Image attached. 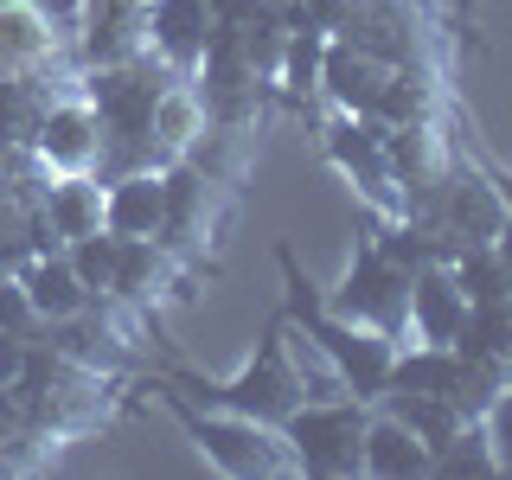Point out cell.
Wrapping results in <instances>:
<instances>
[{
  "instance_id": "obj_1",
  "label": "cell",
  "mask_w": 512,
  "mask_h": 480,
  "mask_svg": "<svg viewBox=\"0 0 512 480\" xmlns=\"http://www.w3.org/2000/svg\"><path fill=\"white\" fill-rule=\"evenodd\" d=\"M276 269H282V320L308 340L320 359L333 365V378L346 384V397H372L384 391V378H391V359H397V340H384V333L372 327H359V320H346V314H333L327 308V295L308 282V269H301V256L295 244H276Z\"/></svg>"
},
{
  "instance_id": "obj_2",
  "label": "cell",
  "mask_w": 512,
  "mask_h": 480,
  "mask_svg": "<svg viewBox=\"0 0 512 480\" xmlns=\"http://www.w3.org/2000/svg\"><path fill=\"white\" fill-rule=\"evenodd\" d=\"M160 378H173L192 404L256 416V423H269V429H282V416L314 397L308 372H301V352H295V327H288L282 314H269L263 340H256V352L244 359V372H237V378H205V372H192V365H180V359H167V372H160Z\"/></svg>"
},
{
  "instance_id": "obj_3",
  "label": "cell",
  "mask_w": 512,
  "mask_h": 480,
  "mask_svg": "<svg viewBox=\"0 0 512 480\" xmlns=\"http://www.w3.org/2000/svg\"><path fill=\"white\" fill-rule=\"evenodd\" d=\"M154 404L186 429V442L212 461L218 474L231 480H295V455H288L282 429L256 423V416H237V410H212V404H192L173 378H148Z\"/></svg>"
},
{
  "instance_id": "obj_4",
  "label": "cell",
  "mask_w": 512,
  "mask_h": 480,
  "mask_svg": "<svg viewBox=\"0 0 512 480\" xmlns=\"http://www.w3.org/2000/svg\"><path fill=\"white\" fill-rule=\"evenodd\" d=\"M365 423L372 404L365 397H308L282 416V442L295 455V474L308 480H352L365 474Z\"/></svg>"
},
{
  "instance_id": "obj_5",
  "label": "cell",
  "mask_w": 512,
  "mask_h": 480,
  "mask_svg": "<svg viewBox=\"0 0 512 480\" xmlns=\"http://www.w3.org/2000/svg\"><path fill=\"white\" fill-rule=\"evenodd\" d=\"M327 308L404 346L410 340V269H397L372 237H359V250H352L340 288L327 295Z\"/></svg>"
},
{
  "instance_id": "obj_6",
  "label": "cell",
  "mask_w": 512,
  "mask_h": 480,
  "mask_svg": "<svg viewBox=\"0 0 512 480\" xmlns=\"http://www.w3.org/2000/svg\"><path fill=\"white\" fill-rule=\"evenodd\" d=\"M320 154H327V167L352 186L359 212H378V218H397V212H404L397 180H391V154H384V122L333 109V116L320 122Z\"/></svg>"
},
{
  "instance_id": "obj_7",
  "label": "cell",
  "mask_w": 512,
  "mask_h": 480,
  "mask_svg": "<svg viewBox=\"0 0 512 480\" xmlns=\"http://www.w3.org/2000/svg\"><path fill=\"white\" fill-rule=\"evenodd\" d=\"M423 224H436V231L448 237V250H461V244H493V231L506 224L500 192H493V180L474 167V160H461V141H455V167H448V180H442V192H436V205L423 212Z\"/></svg>"
},
{
  "instance_id": "obj_8",
  "label": "cell",
  "mask_w": 512,
  "mask_h": 480,
  "mask_svg": "<svg viewBox=\"0 0 512 480\" xmlns=\"http://www.w3.org/2000/svg\"><path fill=\"white\" fill-rule=\"evenodd\" d=\"M212 0H141V45L167 64L173 77H192L212 45Z\"/></svg>"
},
{
  "instance_id": "obj_9",
  "label": "cell",
  "mask_w": 512,
  "mask_h": 480,
  "mask_svg": "<svg viewBox=\"0 0 512 480\" xmlns=\"http://www.w3.org/2000/svg\"><path fill=\"white\" fill-rule=\"evenodd\" d=\"M32 154L52 173H96V154H103V128H96V109L77 96V84H64L52 96V109L39 116V135H32Z\"/></svg>"
},
{
  "instance_id": "obj_10",
  "label": "cell",
  "mask_w": 512,
  "mask_h": 480,
  "mask_svg": "<svg viewBox=\"0 0 512 480\" xmlns=\"http://www.w3.org/2000/svg\"><path fill=\"white\" fill-rule=\"evenodd\" d=\"M13 71H52L71 77V39L39 13V0H0V77Z\"/></svg>"
},
{
  "instance_id": "obj_11",
  "label": "cell",
  "mask_w": 512,
  "mask_h": 480,
  "mask_svg": "<svg viewBox=\"0 0 512 480\" xmlns=\"http://www.w3.org/2000/svg\"><path fill=\"white\" fill-rule=\"evenodd\" d=\"M461 320H468V295L448 276V263H423L410 269V333L429 346H455Z\"/></svg>"
},
{
  "instance_id": "obj_12",
  "label": "cell",
  "mask_w": 512,
  "mask_h": 480,
  "mask_svg": "<svg viewBox=\"0 0 512 480\" xmlns=\"http://www.w3.org/2000/svg\"><path fill=\"white\" fill-rule=\"evenodd\" d=\"M20 288H26V301H32V314H39V327L45 320H71V314H84L90 308V288L77 282V269H71V256H64V244L58 250H32L20 269Z\"/></svg>"
},
{
  "instance_id": "obj_13",
  "label": "cell",
  "mask_w": 512,
  "mask_h": 480,
  "mask_svg": "<svg viewBox=\"0 0 512 480\" xmlns=\"http://www.w3.org/2000/svg\"><path fill=\"white\" fill-rule=\"evenodd\" d=\"M384 71H391V64H378L372 52H359V45H346V39H327V52H320V96H327L333 109H346V116H372V103L384 90Z\"/></svg>"
},
{
  "instance_id": "obj_14",
  "label": "cell",
  "mask_w": 512,
  "mask_h": 480,
  "mask_svg": "<svg viewBox=\"0 0 512 480\" xmlns=\"http://www.w3.org/2000/svg\"><path fill=\"white\" fill-rule=\"evenodd\" d=\"M160 218H167V180H160V167L116 173L103 186V224L116 237H160Z\"/></svg>"
},
{
  "instance_id": "obj_15",
  "label": "cell",
  "mask_w": 512,
  "mask_h": 480,
  "mask_svg": "<svg viewBox=\"0 0 512 480\" xmlns=\"http://www.w3.org/2000/svg\"><path fill=\"white\" fill-rule=\"evenodd\" d=\"M58 84H71V77H52V71H13V77H0V154L32 148L39 116L52 109Z\"/></svg>"
},
{
  "instance_id": "obj_16",
  "label": "cell",
  "mask_w": 512,
  "mask_h": 480,
  "mask_svg": "<svg viewBox=\"0 0 512 480\" xmlns=\"http://www.w3.org/2000/svg\"><path fill=\"white\" fill-rule=\"evenodd\" d=\"M39 218L58 244H71L84 231H103V180L96 173H52V186L39 199Z\"/></svg>"
},
{
  "instance_id": "obj_17",
  "label": "cell",
  "mask_w": 512,
  "mask_h": 480,
  "mask_svg": "<svg viewBox=\"0 0 512 480\" xmlns=\"http://www.w3.org/2000/svg\"><path fill=\"white\" fill-rule=\"evenodd\" d=\"M365 474L372 480H423L429 474V442L410 436L391 410L372 404V423H365Z\"/></svg>"
},
{
  "instance_id": "obj_18",
  "label": "cell",
  "mask_w": 512,
  "mask_h": 480,
  "mask_svg": "<svg viewBox=\"0 0 512 480\" xmlns=\"http://www.w3.org/2000/svg\"><path fill=\"white\" fill-rule=\"evenodd\" d=\"M455 352H461V359H480V365H500V372H512V295L468 301V320H461Z\"/></svg>"
},
{
  "instance_id": "obj_19",
  "label": "cell",
  "mask_w": 512,
  "mask_h": 480,
  "mask_svg": "<svg viewBox=\"0 0 512 480\" xmlns=\"http://www.w3.org/2000/svg\"><path fill=\"white\" fill-rule=\"evenodd\" d=\"M429 474H442V480H461V474H500V468H493V448H487V429H480V416H474V423H461L448 442L429 448Z\"/></svg>"
},
{
  "instance_id": "obj_20",
  "label": "cell",
  "mask_w": 512,
  "mask_h": 480,
  "mask_svg": "<svg viewBox=\"0 0 512 480\" xmlns=\"http://www.w3.org/2000/svg\"><path fill=\"white\" fill-rule=\"evenodd\" d=\"M116 250H122V237L109 231H84V237H71V244H64V256H71V269H77V282L90 288L96 301L109 295V282H116Z\"/></svg>"
},
{
  "instance_id": "obj_21",
  "label": "cell",
  "mask_w": 512,
  "mask_h": 480,
  "mask_svg": "<svg viewBox=\"0 0 512 480\" xmlns=\"http://www.w3.org/2000/svg\"><path fill=\"white\" fill-rule=\"evenodd\" d=\"M448 276L461 282V295H468V301L512 295V288H506V269H500V256H493V244H461L455 256H448Z\"/></svg>"
},
{
  "instance_id": "obj_22",
  "label": "cell",
  "mask_w": 512,
  "mask_h": 480,
  "mask_svg": "<svg viewBox=\"0 0 512 480\" xmlns=\"http://www.w3.org/2000/svg\"><path fill=\"white\" fill-rule=\"evenodd\" d=\"M480 429H487L493 468H500V474H512V378L500 384V397H493V404L480 410Z\"/></svg>"
},
{
  "instance_id": "obj_23",
  "label": "cell",
  "mask_w": 512,
  "mask_h": 480,
  "mask_svg": "<svg viewBox=\"0 0 512 480\" xmlns=\"http://www.w3.org/2000/svg\"><path fill=\"white\" fill-rule=\"evenodd\" d=\"M0 327H7V333H26V340H39V314H32L20 276H0Z\"/></svg>"
},
{
  "instance_id": "obj_24",
  "label": "cell",
  "mask_w": 512,
  "mask_h": 480,
  "mask_svg": "<svg viewBox=\"0 0 512 480\" xmlns=\"http://www.w3.org/2000/svg\"><path fill=\"white\" fill-rule=\"evenodd\" d=\"M468 160H474V167H480V173L493 180V192H500V205L512 212V167H506V160H493L487 148H480V141H468Z\"/></svg>"
},
{
  "instance_id": "obj_25",
  "label": "cell",
  "mask_w": 512,
  "mask_h": 480,
  "mask_svg": "<svg viewBox=\"0 0 512 480\" xmlns=\"http://www.w3.org/2000/svg\"><path fill=\"white\" fill-rule=\"evenodd\" d=\"M26 333H7V327H0V391H7V384L13 378H20V365H26Z\"/></svg>"
},
{
  "instance_id": "obj_26",
  "label": "cell",
  "mask_w": 512,
  "mask_h": 480,
  "mask_svg": "<svg viewBox=\"0 0 512 480\" xmlns=\"http://www.w3.org/2000/svg\"><path fill=\"white\" fill-rule=\"evenodd\" d=\"M493 256H500V269H506V288H512V212H506V224L493 231Z\"/></svg>"
},
{
  "instance_id": "obj_27",
  "label": "cell",
  "mask_w": 512,
  "mask_h": 480,
  "mask_svg": "<svg viewBox=\"0 0 512 480\" xmlns=\"http://www.w3.org/2000/svg\"><path fill=\"white\" fill-rule=\"evenodd\" d=\"M448 7L461 13V26H468V39H474V26H480V0H448ZM480 45V39H474Z\"/></svg>"
}]
</instances>
